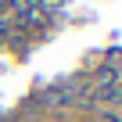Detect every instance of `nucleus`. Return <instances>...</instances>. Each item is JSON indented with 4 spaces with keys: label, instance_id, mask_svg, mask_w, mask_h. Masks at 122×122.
<instances>
[{
    "label": "nucleus",
    "instance_id": "nucleus-1",
    "mask_svg": "<svg viewBox=\"0 0 122 122\" xmlns=\"http://www.w3.org/2000/svg\"><path fill=\"white\" fill-rule=\"evenodd\" d=\"M40 101H43V104H50V108H68V97H65V90H57V86L43 90V93H40Z\"/></svg>",
    "mask_w": 122,
    "mask_h": 122
},
{
    "label": "nucleus",
    "instance_id": "nucleus-2",
    "mask_svg": "<svg viewBox=\"0 0 122 122\" xmlns=\"http://www.w3.org/2000/svg\"><path fill=\"white\" fill-rule=\"evenodd\" d=\"M11 29H15V22H7V18H0V43L7 40V32H11Z\"/></svg>",
    "mask_w": 122,
    "mask_h": 122
},
{
    "label": "nucleus",
    "instance_id": "nucleus-3",
    "mask_svg": "<svg viewBox=\"0 0 122 122\" xmlns=\"http://www.w3.org/2000/svg\"><path fill=\"white\" fill-rule=\"evenodd\" d=\"M101 118H104V122H122V118H118V115H111V111H108V115H101Z\"/></svg>",
    "mask_w": 122,
    "mask_h": 122
},
{
    "label": "nucleus",
    "instance_id": "nucleus-4",
    "mask_svg": "<svg viewBox=\"0 0 122 122\" xmlns=\"http://www.w3.org/2000/svg\"><path fill=\"white\" fill-rule=\"evenodd\" d=\"M4 11H7V0H0V18H4Z\"/></svg>",
    "mask_w": 122,
    "mask_h": 122
}]
</instances>
